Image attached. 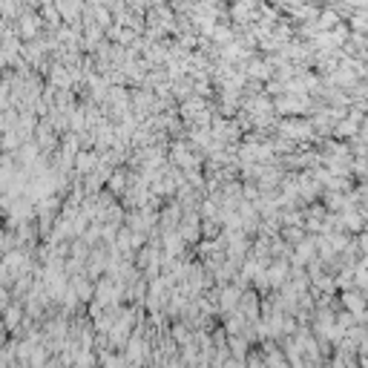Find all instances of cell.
<instances>
[{
    "label": "cell",
    "instance_id": "cell-1",
    "mask_svg": "<svg viewBox=\"0 0 368 368\" xmlns=\"http://www.w3.org/2000/svg\"><path fill=\"white\" fill-rule=\"evenodd\" d=\"M342 302H345V308H348L354 316L365 311V302H362V297H359V294H345V297H342Z\"/></svg>",
    "mask_w": 368,
    "mask_h": 368
},
{
    "label": "cell",
    "instance_id": "cell-2",
    "mask_svg": "<svg viewBox=\"0 0 368 368\" xmlns=\"http://www.w3.org/2000/svg\"><path fill=\"white\" fill-rule=\"evenodd\" d=\"M359 121H362V115H359V112H351L348 121H342L340 124V135H354L357 133V127H359Z\"/></svg>",
    "mask_w": 368,
    "mask_h": 368
},
{
    "label": "cell",
    "instance_id": "cell-3",
    "mask_svg": "<svg viewBox=\"0 0 368 368\" xmlns=\"http://www.w3.org/2000/svg\"><path fill=\"white\" fill-rule=\"evenodd\" d=\"M342 225L351 227V230H359V227H362V216L354 213L351 207H345V213H342Z\"/></svg>",
    "mask_w": 368,
    "mask_h": 368
},
{
    "label": "cell",
    "instance_id": "cell-4",
    "mask_svg": "<svg viewBox=\"0 0 368 368\" xmlns=\"http://www.w3.org/2000/svg\"><path fill=\"white\" fill-rule=\"evenodd\" d=\"M334 23H337V15L334 12H325L322 18H319V29H331Z\"/></svg>",
    "mask_w": 368,
    "mask_h": 368
},
{
    "label": "cell",
    "instance_id": "cell-5",
    "mask_svg": "<svg viewBox=\"0 0 368 368\" xmlns=\"http://www.w3.org/2000/svg\"><path fill=\"white\" fill-rule=\"evenodd\" d=\"M362 354H368V334L362 337Z\"/></svg>",
    "mask_w": 368,
    "mask_h": 368
}]
</instances>
